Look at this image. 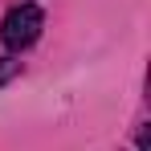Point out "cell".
Instances as JSON below:
<instances>
[{"label": "cell", "mask_w": 151, "mask_h": 151, "mask_svg": "<svg viewBox=\"0 0 151 151\" xmlns=\"http://www.w3.org/2000/svg\"><path fill=\"white\" fill-rule=\"evenodd\" d=\"M41 25H45V17H41L37 4H17V8H8V17H4V25H0V37H4L8 49H29V45L37 41Z\"/></svg>", "instance_id": "obj_1"}, {"label": "cell", "mask_w": 151, "mask_h": 151, "mask_svg": "<svg viewBox=\"0 0 151 151\" xmlns=\"http://www.w3.org/2000/svg\"><path fill=\"white\" fill-rule=\"evenodd\" d=\"M17 70H21V61H12V57H0V82H8Z\"/></svg>", "instance_id": "obj_2"}, {"label": "cell", "mask_w": 151, "mask_h": 151, "mask_svg": "<svg viewBox=\"0 0 151 151\" xmlns=\"http://www.w3.org/2000/svg\"><path fill=\"white\" fill-rule=\"evenodd\" d=\"M139 151H151V135H147V131L139 135Z\"/></svg>", "instance_id": "obj_3"}]
</instances>
